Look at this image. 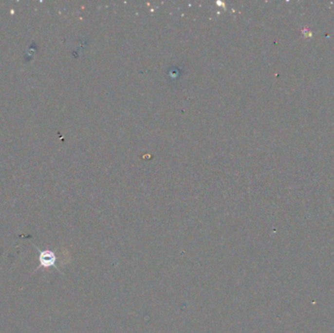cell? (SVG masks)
I'll list each match as a JSON object with an SVG mask.
<instances>
[{"mask_svg": "<svg viewBox=\"0 0 334 333\" xmlns=\"http://www.w3.org/2000/svg\"><path fill=\"white\" fill-rule=\"evenodd\" d=\"M35 247L37 249V251L39 252V255H38V260H39V263H40V266L39 268H50V267H56V260H57V257L55 255V253L51 250H40L37 246L35 245Z\"/></svg>", "mask_w": 334, "mask_h": 333, "instance_id": "obj_1", "label": "cell"}]
</instances>
